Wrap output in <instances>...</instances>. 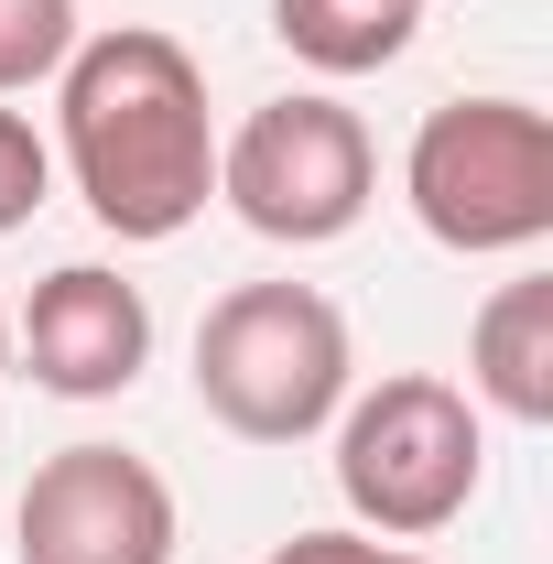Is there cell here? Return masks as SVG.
<instances>
[{"label": "cell", "instance_id": "9", "mask_svg": "<svg viewBox=\"0 0 553 564\" xmlns=\"http://www.w3.org/2000/svg\"><path fill=\"white\" fill-rule=\"evenodd\" d=\"M413 0H272V33H282V55L293 66H315V76H369V66H391L402 44H413Z\"/></svg>", "mask_w": 553, "mask_h": 564}, {"label": "cell", "instance_id": "7", "mask_svg": "<svg viewBox=\"0 0 553 564\" xmlns=\"http://www.w3.org/2000/svg\"><path fill=\"white\" fill-rule=\"evenodd\" d=\"M11 358L33 369V391L55 402H120L152 358V304L141 282H120L109 261H66V272L33 282L22 326H11Z\"/></svg>", "mask_w": 553, "mask_h": 564}, {"label": "cell", "instance_id": "14", "mask_svg": "<svg viewBox=\"0 0 553 564\" xmlns=\"http://www.w3.org/2000/svg\"><path fill=\"white\" fill-rule=\"evenodd\" d=\"M0 369H11V304H0Z\"/></svg>", "mask_w": 553, "mask_h": 564}, {"label": "cell", "instance_id": "11", "mask_svg": "<svg viewBox=\"0 0 553 564\" xmlns=\"http://www.w3.org/2000/svg\"><path fill=\"white\" fill-rule=\"evenodd\" d=\"M44 185H55V141L33 131L22 109H0V239H11V228H33Z\"/></svg>", "mask_w": 553, "mask_h": 564}, {"label": "cell", "instance_id": "6", "mask_svg": "<svg viewBox=\"0 0 553 564\" xmlns=\"http://www.w3.org/2000/svg\"><path fill=\"white\" fill-rule=\"evenodd\" d=\"M22 564H174V489L131 445H55L22 478Z\"/></svg>", "mask_w": 553, "mask_h": 564}, {"label": "cell", "instance_id": "15", "mask_svg": "<svg viewBox=\"0 0 553 564\" xmlns=\"http://www.w3.org/2000/svg\"><path fill=\"white\" fill-rule=\"evenodd\" d=\"M413 11H423V0H413Z\"/></svg>", "mask_w": 553, "mask_h": 564}, {"label": "cell", "instance_id": "4", "mask_svg": "<svg viewBox=\"0 0 553 564\" xmlns=\"http://www.w3.org/2000/svg\"><path fill=\"white\" fill-rule=\"evenodd\" d=\"M423 239L456 261H510L553 239V120L532 98H445L402 152Z\"/></svg>", "mask_w": 553, "mask_h": 564}, {"label": "cell", "instance_id": "3", "mask_svg": "<svg viewBox=\"0 0 553 564\" xmlns=\"http://www.w3.org/2000/svg\"><path fill=\"white\" fill-rule=\"evenodd\" d=\"M488 478V423L456 380L391 369L380 391L337 402V499L358 510L369 543H423L445 521H467Z\"/></svg>", "mask_w": 553, "mask_h": 564}, {"label": "cell", "instance_id": "1", "mask_svg": "<svg viewBox=\"0 0 553 564\" xmlns=\"http://www.w3.org/2000/svg\"><path fill=\"white\" fill-rule=\"evenodd\" d=\"M55 163L109 239H185L217 196L207 66L152 22L76 33L55 66Z\"/></svg>", "mask_w": 553, "mask_h": 564}, {"label": "cell", "instance_id": "12", "mask_svg": "<svg viewBox=\"0 0 553 564\" xmlns=\"http://www.w3.org/2000/svg\"><path fill=\"white\" fill-rule=\"evenodd\" d=\"M369 554H380L369 532H293V543H272L261 564H369Z\"/></svg>", "mask_w": 553, "mask_h": 564}, {"label": "cell", "instance_id": "5", "mask_svg": "<svg viewBox=\"0 0 553 564\" xmlns=\"http://www.w3.org/2000/svg\"><path fill=\"white\" fill-rule=\"evenodd\" d=\"M217 196L250 239L272 250H326L347 239L369 196H380V152H369V120L337 109L326 87H293V98H261L239 131L217 141Z\"/></svg>", "mask_w": 553, "mask_h": 564}, {"label": "cell", "instance_id": "2", "mask_svg": "<svg viewBox=\"0 0 553 564\" xmlns=\"http://www.w3.org/2000/svg\"><path fill=\"white\" fill-rule=\"evenodd\" d=\"M347 380H358V348H347V315L315 282H239L196 326V402L239 445H304V434H326Z\"/></svg>", "mask_w": 553, "mask_h": 564}, {"label": "cell", "instance_id": "10", "mask_svg": "<svg viewBox=\"0 0 553 564\" xmlns=\"http://www.w3.org/2000/svg\"><path fill=\"white\" fill-rule=\"evenodd\" d=\"M76 55V0H0V98L44 87Z\"/></svg>", "mask_w": 553, "mask_h": 564}, {"label": "cell", "instance_id": "13", "mask_svg": "<svg viewBox=\"0 0 553 564\" xmlns=\"http://www.w3.org/2000/svg\"><path fill=\"white\" fill-rule=\"evenodd\" d=\"M369 564H434V554H402V543H380V554H369Z\"/></svg>", "mask_w": 553, "mask_h": 564}, {"label": "cell", "instance_id": "8", "mask_svg": "<svg viewBox=\"0 0 553 564\" xmlns=\"http://www.w3.org/2000/svg\"><path fill=\"white\" fill-rule=\"evenodd\" d=\"M467 402L510 423H553V282L521 272L499 282L478 304V326H467Z\"/></svg>", "mask_w": 553, "mask_h": 564}]
</instances>
